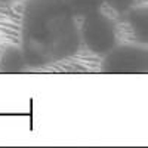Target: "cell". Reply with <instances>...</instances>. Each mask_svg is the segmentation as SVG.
Here are the masks:
<instances>
[{
  "mask_svg": "<svg viewBox=\"0 0 148 148\" xmlns=\"http://www.w3.org/2000/svg\"><path fill=\"white\" fill-rule=\"evenodd\" d=\"M80 25L68 0H28L22 18V49L28 65L70 58L82 46Z\"/></svg>",
  "mask_w": 148,
  "mask_h": 148,
  "instance_id": "obj_1",
  "label": "cell"
},
{
  "mask_svg": "<svg viewBox=\"0 0 148 148\" xmlns=\"http://www.w3.org/2000/svg\"><path fill=\"white\" fill-rule=\"evenodd\" d=\"M80 34L83 45L95 55L105 56L119 45L116 22L101 10L83 18Z\"/></svg>",
  "mask_w": 148,
  "mask_h": 148,
  "instance_id": "obj_2",
  "label": "cell"
},
{
  "mask_svg": "<svg viewBox=\"0 0 148 148\" xmlns=\"http://www.w3.org/2000/svg\"><path fill=\"white\" fill-rule=\"evenodd\" d=\"M102 71L111 74H142L148 73V45L125 43L117 45L104 56Z\"/></svg>",
  "mask_w": 148,
  "mask_h": 148,
  "instance_id": "obj_3",
  "label": "cell"
},
{
  "mask_svg": "<svg viewBox=\"0 0 148 148\" xmlns=\"http://www.w3.org/2000/svg\"><path fill=\"white\" fill-rule=\"evenodd\" d=\"M27 65L28 62L22 46L12 45L3 49L2 55H0V73L16 74L21 73Z\"/></svg>",
  "mask_w": 148,
  "mask_h": 148,
  "instance_id": "obj_4",
  "label": "cell"
},
{
  "mask_svg": "<svg viewBox=\"0 0 148 148\" xmlns=\"http://www.w3.org/2000/svg\"><path fill=\"white\" fill-rule=\"evenodd\" d=\"M127 22L141 43L148 42V8L141 6L129 12Z\"/></svg>",
  "mask_w": 148,
  "mask_h": 148,
  "instance_id": "obj_5",
  "label": "cell"
},
{
  "mask_svg": "<svg viewBox=\"0 0 148 148\" xmlns=\"http://www.w3.org/2000/svg\"><path fill=\"white\" fill-rule=\"evenodd\" d=\"M105 0H68V3L77 18H84L90 14L101 10Z\"/></svg>",
  "mask_w": 148,
  "mask_h": 148,
  "instance_id": "obj_6",
  "label": "cell"
}]
</instances>
